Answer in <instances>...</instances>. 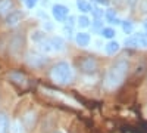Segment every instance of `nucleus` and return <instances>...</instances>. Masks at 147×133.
<instances>
[{"instance_id": "nucleus-34", "label": "nucleus", "mask_w": 147, "mask_h": 133, "mask_svg": "<svg viewBox=\"0 0 147 133\" xmlns=\"http://www.w3.org/2000/svg\"><path fill=\"white\" fill-rule=\"evenodd\" d=\"M146 39H147V33H146Z\"/></svg>"}, {"instance_id": "nucleus-15", "label": "nucleus", "mask_w": 147, "mask_h": 133, "mask_svg": "<svg viewBox=\"0 0 147 133\" xmlns=\"http://www.w3.org/2000/svg\"><path fill=\"white\" fill-rule=\"evenodd\" d=\"M100 34H102V37H103V39L112 40V39L115 37L116 31H115L112 27H103V28H102V31H100Z\"/></svg>"}, {"instance_id": "nucleus-7", "label": "nucleus", "mask_w": 147, "mask_h": 133, "mask_svg": "<svg viewBox=\"0 0 147 133\" xmlns=\"http://www.w3.org/2000/svg\"><path fill=\"white\" fill-rule=\"evenodd\" d=\"M7 78L12 83L18 84V86H27L28 84V77L24 74V72H21V71H10L7 74Z\"/></svg>"}, {"instance_id": "nucleus-32", "label": "nucleus", "mask_w": 147, "mask_h": 133, "mask_svg": "<svg viewBox=\"0 0 147 133\" xmlns=\"http://www.w3.org/2000/svg\"><path fill=\"white\" fill-rule=\"evenodd\" d=\"M128 3H129V6L132 8L134 5H136V3H137V0H128Z\"/></svg>"}, {"instance_id": "nucleus-21", "label": "nucleus", "mask_w": 147, "mask_h": 133, "mask_svg": "<svg viewBox=\"0 0 147 133\" xmlns=\"http://www.w3.org/2000/svg\"><path fill=\"white\" fill-rule=\"evenodd\" d=\"M31 39H32L34 42H37V43H41V42L46 39V34H44L43 31H34L32 35H31Z\"/></svg>"}, {"instance_id": "nucleus-19", "label": "nucleus", "mask_w": 147, "mask_h": 133, "mask_svg": "<svg viewBox=\"0 0 147 133\" xmlns=\"http://www.w3.org/2000/svg\"><path fill=\"white\" fill-rule=\"evenodd\" d=\"M40 44V49L43 50V52H46V53H49V52H52L53 50V47H52V43H50V39H44L41 43H38Z\"/></svg>"}, {"instance_id": "nucleus-11", "label": "nucleus", "mask_w": 147, "mask_h": 133, "mask_svg": "<svg viewBox=\"0 0 147 133\" xmlns=\"http://www.w3.org/2000/svg\"><path fill=\"white\" fill-rule=\"evenodd\" d=\"M50 43H52V47L53 50L56 52H62L65 49V40L62 37H57V35H55V37L50 39Z\"/></svg>"}, {"instance_id": "nucleus-1", "label": "nucleus", "mask_w": 147, "mask_h": 133, "mask_svg": "<svg viewBox=\"0 0 147 133\" xmlns=\"http://www.w3.org/2000/svg\"><path fill=\"white\" fill-rule=\"evenodd\" d=\"M128 72H129V62L127 59H119V61H116L107 70L106 76H105V80H103L105 89L109 92L116 90L125 81Z\"/></svg>"}, {"instance_id": "nucleus-3", "label": "nucleus", "mask_w": 147, "mask_h": 133, "mask_svg": "<svg viewBox=\"0 0 147 133\" xmlns=\"http://www.w3.org/2000/svg\"><path fill=\"white\" fill-rule=\"evenodd\" d=\"M78 68L81 70V72L84 74H94L99 70V61L94 58V56H84L78 59Z\"/></svg>"}, {"instance_id": "nucleus-2", "label": "nucleus", "mask_w": 147, "mask_h": 133, "mask_svg": "<svg viewBox=\"0 0 147 133\" xmlns=\"http://www.w3.org/2000/svg\"><path fill=\"white\" fill-rule=\"evenodd\" d=\"M50 78L57 83V84H66L72 80L74 77V72H72V68L68 62H57L56 65L52 67L50 70Z\"/></svg>"}, {"instance_id": "nucleus-22", "label": "nucleus", "mask_w": 147, "mask_h": 133, "mask_svg": "<svg viewBox=\"0 0 147 133\" xmlns=\"http://www.w3.org/2000/svg\"><path fill=\"white\" fill-rule=\"evenodd\" d=\"M77 21H78L77 24H78V25H80L81 28H87V27H90V19H88L87 16H85V15H81Z\"/></svg>"}, {"instance_id": "nucleus-10", "label": "nucleus", "mask_w": 147, "mask_h": 133, "mask_svg": "<svg viewBox=\"0 0 147 133\" xmlns=\"http://www.w3.org/2000/svg\"><path fill=\"white\" fill-rule=\"evenodd\" d=\"M10 132V120L5 113H0V133Z\"/></svg>"}, {"instance_id": "nucleus-14", "label": "nucleus", "mask_w": 147, "mask_h": 133, "mask_svg": "<svg viewBox=\"0 0 147 133\" xmlns=\"http://www.w3.org/2000/svg\"><path fill=\"white\" fill-rule=\"evenodd\" d=\"M34 121H35V113L34 111L27 113L25 115H24V118H22V124L27 126V127H32L34 126Z\"/></svg>"}, {"instance_id": "nucleus-6", "label": "nucleus", "mask_w": 147, "mask_h": 133, "mask_svg": "<svg viewBox=\"0 0 147 133\" xmlns=\"http://www.w3.org/2000/svg\"><path fill=\"white\" fill-rule=\"evenodd\" d=\"M52 14H53V18L59 22H65L69 16V9L65 6V5H60V3H56L53 5L52 8Z\"/></svg>"}, {"instance_id": "nucleus-13", "label": "nucleus", "mask_w": 147, "mask_h": 133, "mask_svg": "<svg viewBox=\"0 0 147 133\" xmlns=\"http://www.w3.org/2000/svg\"><path fill=\"white\" fill-rule=\"evenodd\" d=\"M105 18H106V21L107 22H110V24H119L121 25V19L116 16V10L115 9H107L106 12H105Z\"/></svg>"}, {"instance_id": "nucleus-27", "label": "nucleus", "mask_w": 147, "mask_h": 133, "mask_svg": "<svg viewBox=\"0 0 147 133\" xmlns=\"http://www.w3.org/2000/svg\"><path fill=\"white\" fill-rule=\"evenodd\" d=\"M66 22H68V27H74L75 25V16H68V19H66Z\"/></svg>"}, {"instance_id": "nucleus-26", "label": "nucleus", "mask_w": 147, "mask_h": 133, "mask_svg": "<svg viewBox=\"0 0 147 133\" xmlns=\"http://www.w3.org/2000/svg\"><path fill=\"white\" fill-rule=\"evenodd\" d=\"M93 28L102 31V28H103V22H102L100 19H94V22H93Z\"/></svg>"}, {"instance_id": "nucleus-24", "label": "nucleus", "mask_w": 147, "mask_h": 133, "mask_svg": "<svg viewBox=\"0 0 147 133\" xmlns=\"http://www.w3.org/2000/svg\"><path fill=\"white\" fill-rule=\"evenodd\" d=\"M25 126L22 124V121H16L15 126H13V133H25Z\"/></svg>"}, {"instance_id": "nucleus-23", "label": "nucleus", "mask_w": 147, "mask_h": 133, "mask_svg": "<svg viewBox=\"0 0 147 133\" xmlns=\"http://www.w3.org/2000/svg\"><path fill=\"white\" fill-rule=\"evenodd\" d=\"M91 14H93L94 19H100L102 16H105V12H103V10H102L100 8H97V6L91 8Z\"/></svg>"}, {"instance_id": "nucleus-25", "label": "nucleus", "mask_w": 147, "mask_h": 133, "mask_svg": "<svg viewBox=\"0 0 147 133\" xmlns=\"http://www.w3.org/2000/svg\"><path fill=\"white\" fill-rule=\"evenodd\" d=\"M37 3H38V0H25V6L28 9H34L37 6Z\"/></svg>"}, {"instance_id": "nucleus-30", "label": "nucleus", "mask_w": 147, "mask_h": 133, "mask_svg": "<svg viewBox=\"0 0 147 133\" xmlns=\"http://www.w3.org/2000/svg\"><path fill=\"white\" fill-rule=\"evenodd\" d=\"M141 12H147V0H141Z\"/></svg>"}, {"instance_id": "nucleus-18", "label": "nucleus", "mask_w": 147, "mask_h": 133, "mask_svg": "<svg viewBox=\"0 0 147 133\" xmlns=\"http://www.w3.org/2000/svg\"><path fill=\"white\" fill-rule=\"evenodd\" d=\"M121 27H122V30H124L125 34H132V31H134V22L129 21V19H125V21L121 22Z\"/></svg>"}, {"instance_id": "nucleus-9", "label": "nucleus", "mask_w": 147, "mask_h": 133, "mask_svg": "<svg viewBox=\"0 0 147 133\" xmlns=\"http://www.w3.org/2000/svg\"><path fill=\"white\" fill-rule=\"evenodd\" d=\"M75 42L80 47H87L91 42V35L85 31H81V33H77L75 34Z\"/></svg>"}, {"instance_id": "nucleus-4", "label": "nucleus", "mask_w": 147, "mask_h": 133, "mask_svg": "<svg viewBox=\"0 0 147 133\" xmlns=\"http://www.w3.org/2000/svg\"><path fill=\"white\" fill-rule=\"evenodd\" d=\"M25 62H27L31 68H43V67L49 62V59H47L46 56L40 55V53H34V52H31V53L27 55Z\"/></svg>"}, {"instance_id": "nucleus-28", "label": "nucleus", "mask_w": 147, "mask_h": 133, "mask_svg": "<svg viewBox=\"0 0 147 133\" xmlns=\"http://www.w3.org/2000/svg\"><path fill=\"white\" fill-rule=\"evenodd\" d=\"M96 3H99V5H102V6H109L110 5V0H94Z\"/></svg>"}, {"instance_id": "nucleus-33", "label": "nucleus", "mask_w": 147, "mask_h": 133, "mask_svg": "<svg viewBox=\"0 0 147 133\" xmlns=\"http://www.w3.org/2000/svg\"><path fill=\"white\" fill-rule=\"evenodd\" d=\"M144 28H146V30H147V19H146V21H144Z\"/></svg>"}, {"instance_id": "nucleus-31", "label": "nucleus", "mask_w": 147, "mask_h": 133, "mask_svg": "<svg viewBox=\"0 0 147 133\" xmlns=\"http://www.w3.org/2000/svg\"><path fill=\"white\" fill-rule=\"evenodd\" d=\"M65 33H66V35L68 37H72V27H65Z\"/></svg>"}, {"instance_id": "nucleus-29", "label": "nucleus", "mask_w": 147, "mask_h": 133, "mask_svg": "<svg viewBox=\"0 0 147 133\" xmlns=\"http://www.w3.org/2000/svg\"><path fill=\"white\" fill-rule=\"evenodd\" d=\"M44 28H46V30H49V31L53 30V24H52L50 21H44Z\"/></svg>"}, {"instance_id": "nucleus-35", "label": "nucleus", "mask_w": 147, "mask_h": 133, "mask_svg": "<svg viewBox=\"0 0 147 133\" xmlns=\"http://www.w3.org/2000/svg\"><path fill=\"white\" fill-rule=\"evenodd\" d=\"M22 2H25V0H22Z\"/></svg>"}, {"instance_id": "nucleus-8", "label": "nucleus", "mask_w": 147, "mask_h": 133, "mask_svg": "<svg viewBox=\"0 0 147 133\" xmlns=\"http://www.w3.org/2000/svg\"><path fill=\"white\" fill-rule=\"evenodd\" d=\"M22 18H24V14L21 10H12V12H9V14L6 15L5 22H6L7 27H15L22 21Z\"/></svg>"}, {"instance_id": "nucleus-12", "label": "nucleus", "mask_w": 147, "mask_h": 133, "mask_svg": "<svg viewBox=\"0 0 147 133\" xmlns=\"http://www.w3.org/2000/svg\"><path fill=\"white\" fill-rule=\"evenodd\" d=\"M119 49H121V44H119L118 42H115V40H110V42L105 46L106 55H115V53L119 52Z\"/></svg>"}, {"instance_id": "nucleus-36", "label": "nucleus", "mask_w": 147, "mask_h": 133, "mask_svg": "<svg viewBox=\"0 0 147 133\" xmlns=\"http://www.w3.org/2000/svg\"><path fill=\"white\" fill-rule=\"evenodd\" d=\"M0 2H2V0H0Z\"/></svg>"}, {"instance_id": "nucleus-16", "label": "nucleus", "mask_w": 147, "mask_h": 133, "mask_svg": "<svg viewBox=\"0 0 147 133\" xmlns=\"http://www.w3.org/2000/svg\"><path fill=\"white\" fill-rule=\"evenodd\" d=\"M77 8H78V10L82 12V14L91 12V5L87 2V0H77Z\"/></svg>"}, {"instance_id": "nucleus-5", "label": "nucleus", "mask_w": 147, "mask_h": 133, "mask_svg": "<svg viewBox=\"0 0 147 133\" xmlns=\"http://www.w3.org/2000/svg\"><path fill=\"white\" fill-rule=\"evenodd\" d=\"M24 46H25V40H24L22 35L19 34H15L13 37H12L10 43H9V50L12 55H15V56H19L24 50Z\"/></svg>"}, {"instance_id": "nucleus-17", "label": "nucleus", "mask_w": 147, "mask_h": 133, "mask_svg": "<svg viewBox=\"0 0 147 133\" xmlns=\"http://www.w3.org/2000/svg\"><path fill=\"white\" fill-rule=\"evenodd\" d=\"M12 12V0H2L0 2V15Z\"/></svg>"}, {"instance_id": "nucleus-20", "label": "nucleus", "mask_w": 147, "mask_h": 133, "mask_svg": "<svg viewBox=\"0 0 147 133\" xmlns=\"http://www.w3.org/2000/svg\"><path fill=\"white\" fill-rule=\"evenodd\" d=\"M124 44H125L127 47H131V49H136V47H140V43H138V40H137L136 37H128V39H125Z\"/></svg>"}]
</instances>
